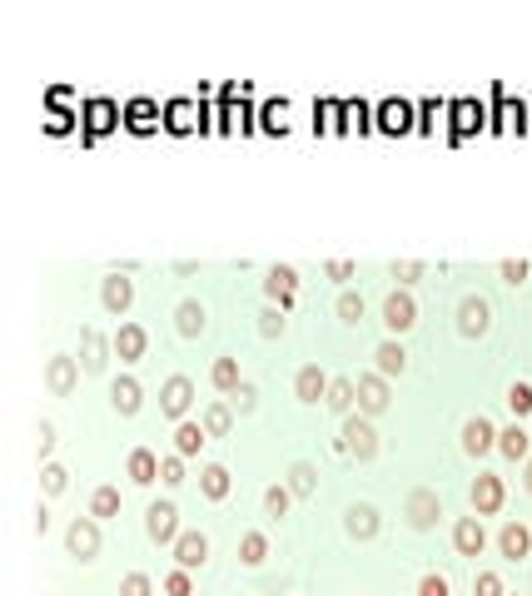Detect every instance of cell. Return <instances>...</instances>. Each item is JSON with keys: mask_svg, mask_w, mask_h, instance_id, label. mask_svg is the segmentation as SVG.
Masks as SVG:
<instances>
[{"mask_svg": "<svg viewBox=\"0 0 532 596\" xmlns=\"http://www.w3.org/2000/svg\"><path fill=\"white\" fill-rule=\"evenodd\" d=\"M413 323H419V304H413V293L393 289L388 298H383V329H388V333H408Z\"/></svg>", "mask_w": 532, "mask_h": 596, "instance_id": "obj_6", "label": "cell"}, {"mask_svg": "<svg viewBox=\"0 0 532 596\" xmlns=\"http://www.w3.org/2000/svg\"><path fill=\"white\" fill-rule=\"evenodd\" d=\"M70 125H75V114H65V110L45 114V129H51V135H70Z\"/></svg>", "mask_w": 532, "mask_h": 596, "instance_id": "obj_51", "label": "cell"}, {"mask_svg": "<svg viewBox=\"0 0 532 596\" xmlns=\"http://www.w3.org/2000/svg\"><path fill=\"white\" fill-rule=\"evenodd\" d=\"M264 293H269V304L289 308L293 298H299V274H293L289 264H274L269 268V279H264Z\"/></svg>", "mask_w": 532, "mask_h": 596, "instance_id": "obj_12", "label": "cell"}, {"mask_svg": "<svg viewBox=\"0 0 532 596\" xmlns=\"http://www.w3.org/2000/svg\"><path fill=\"white\" fill-rule=\"evenodd\" d=\"M473 596H503V582H497L493 571H478V582H473Z\"/></svg>", "mask_w": 532, "mask_h": 596, "instance_id": "obj_50", "label": "cell"}, {"mask_svg": "<svg viewBox=\"0 0 532 596\" xmlns=\"http://www.w3.org/2000/svg\"><path fill=\"white\" fill-rule=\"evenodd\" d=\"M329 383L333 378H324L318 363H304V368L293 373V398H299V403H324V398H329Z\"/></svg>", "mask_w": 532, "mask_h": 596, "instance_id": "obj_15", "label": "cell"}, {"mask_svg": "<svg viewBox=\"0 0 532 596\" xmlns=\"http://www.w3.org/2000/svg\"><path fill=\"white\" fill-rule=\"evenodd\" d=\"M175 329H179V338H200V333L209 329V313H204L200 298H184V304L175 308Z\"/></svg>", "mask_w": 532, "mask_h": 596, "instance_id": "obj_21", "label": "cell"}, {"mask_svg": "<svg viewBox=\"0 0 532 596\" xmlns=\"http://www.w3.org/2000/svg\"><path fill=\"white\" fill-rule=\"evenodd\" d=\"M373 358H379V368H373V373H383V378H398V373H403L408 368V353H403V348H398V343H379V353H373Z\"/></svg>", "mask_w": 532, "mask_h": 596, "instance_id": "obj_34", "label": "cell"}, {"mask_svg": "<svg viewBox=\"0 0 532 596\" xmlns=\"http://www.w3.org/2000/svg\"><path fill=\"white\" fill-rule=\"evenodd\" d=\"M433 120H438V100L419 104V135H433Z\"/></svg>", "mask_w": 532, "mask_h": 596, "instance_id": "obj_55", "label": "cell"}, {"mask_svg": "<svg viewBox=\"0 0 532 596\" xmlns=\"http://www.w3.org/2000/svg\"><path fill=\"white\" fill-rule=\"evenodd\" d=\"M259 333H264V338H284V308L279 304H269L264 313H259Z\"/></svg>", "mask_w": 532, "mask_h": 596, "instance_id": "obj_44", "label": "cell"}, {"mask_svg": "<svg viewBox=\"0 0 532 596\" xmlns=\"http://www.w3.org/2000/svg\"><path fill=\"white\" fill-rule=\"evenodd\" d=\"M343 532L354 537V542H368V537H379V512L368 507V502H354V507L343 512Z\"/></svg>", "mask_w": 532, "mask_h": 596, "instance_id": "obj_18", "label": "cell"}, {"mask_svg": "<svg viewBox=\"0 0 532 596\" xmlns=\"http://www.w3.org/2000/svg\"><path fill=\"white\" fill-rule=\"evenodd\" d=\"M140 383H135V378H129V373H125V378H114V388H110V403H114V413H120V418H135V413H140Z\"/></svg>", "mask_w": 532, "mask_h": 596, "instance_id": "obj_26", "label": "cell"}, {"mask_svg": "<svg viewBox=\"0 0 532 596\" xmlns=\"http://www.w3.org/2000/svg\"><path fill=\"white\" fill-rule=\"evenodd\" d=\"M339 447L348 457H358V462H373V457H379V432H373V422H368L364 413H348V418H343Z\"/></svg>", "mask_w": 532, "mask_h": 596, "instance_id": "obj_1", "label": "cell"}, {"mask_svg": "<svg viewBox=\"0 0 532 596\" xmlns=\"http://www.w3.org/2000/svg\"><path fill=\"white\" fill-rule=\"evenodd\" d=\"M254 403H259V393H254V388H249V383H244V388H239V393H234V398H229V407H239V418H244V413H254Z\"/></svg>", "mask_w": 532, "mask_h": 596, "instance_id": "obj_52", "label": "cell"}, {"mask_svg": "<svg viewBox=\"0 0 532 596\" xmlns=\"http://www.w3.org/2000/svg\"><path fill=\"white\" fill-rule=\"evenodd\" d=\"M169 552H175V567L200 571L204 561H209V537H204V532H179V542L169 546Z\"/></svg>", "mask_w": 532, "mask_h": 596, "instance_id": "obj_11", "label": "cell"}, {"mask_svg": "<svg viewBox=\"0 0 532 596\" xmlns=\"http://www.w3.org/2000/svg\"><path fill=\"white\" fill-rule=\"evenodd\" d=\"M314 487H318L314 462H293V468H289V492L293 497H314Z\"/></svg>", "mask_w": 532, "mask_h": 596, "instance_id": "obj_37", "label": "cell"}, {"mask_svg": "<svg viewBox=\"0 0 532 596\" xmlns=\"http://www.w3.org/2000/svg\"><path fill=\"white\" fill-rule=\"evenodd\" d=\"M110 358H114V338H105V333H95V329H80V368L105 373Z\"/></svg>", "mask_w": 532, "mask_h": 596, "instance_id": "obj_9", "label": "cell"}, {"mask_svg": "<svg viewBox=\"0 0 532 596\" xmlns=\"http://www.w3.org/2000/svg\"><path fill=\"white\" fill-rule=\"evenodd\" d=\"M419 596H448V582L438 577V571H428V577L419 582Z\"/></svg>", "mask_w": 532, "mask_h": 596, "instance_id": "obj_54", "label": "cell"}, {"mask_svg": "<svg viewBox=\"0 0 532 596\" xmlns=\"http://www.w3.org/2000/svg\"><path fill=\"white\" fill-rule=\"evenodd\" d=\"M120 596H154V582L145 571H129L125 582H120Z\"/></svg>", "mask_w": 532, "mask_h": 596, "instance_id": "obj_46", "label": "cell"}, {"mask_svg": "<svg viewBox=\"0 0 532 596\" xmlns=\"http://www.w3.org/2000/svg\"><path fill=\"white\" fill-rule=\"evenodd\" d=\"M507 407H512L518 418H522V413H532V388H528V383H512V388H507Z\"/></svg>", "mask_w": 532, "mask_h": 596, "instance_id": "obj_47", "label": "cell"}, {"mask_svg": "<svg viewBox=\"0 0 532 596\" xmlns=\"http://www.w3.org/2000/svg\"><path fill=\"white\" fill-rule=\"evenodd\" d=\"M65 546H70V557L75 561H95L100 557V522L95 517H75L65 527Z\"/></svg>", "mask_w": 532, "mask_h": 596, "instance_id": "obj_3", "label": "cell"}, {"mask_svg": "<svg viewBox=\"0 0 532 596\" xmlns=\"http://www.w3.org/2000/svg\"><path fill=\"white\" fill-rule=\"evenodd\" d=\"M160 483H165V487H179V483H184V457H179V453H169L165 462H160Z\"/></svg>", "mask_w": 532, "mask_h": 596, "instance_id": "obj_45", "label": "cell"}, {"mask_svg": "<svg viewBox=\"0 0 532 596\" xmlns=\"http://www.w3.org/2000/svg\"><path fill=\"white\" fill-rule=\"evenodd\" d=\"M35 437H40V462H51V447H55V422H40V432H35Z\"/></svg>", "mask_w": 532, "mask_h": 596, "instance_id": "obj_53", "label": "cell"}, {"mask_svg": "<svg viewBox=\"0 0 532 596\" xmlns=\"http://www.w3.org/2000/svg\"><path fill=\"white\" fill-rule=\"evenodd\" d=\"M458 333H463V338H482V333H488V304L473 298V293L458 304Z\"/></svg>", "mask_w": 532, "mask_h": 596, "instance_id": "obj_19", "label": "cell"}, {"mask_svg": "<svg viewBox=\"0 0 532 596\" xmlns=\"http://www.w3.org/2000/svg\"><path fill=\"white\" fill-rule=\"evenodd\" d=\"M209 383H215V388H219V393H229V398H234V393H239V388H244V378H239V358H215V368H209Z\"/></svg>", "mask_w": 532, "mask_h": 596, "instance_id": "obj_27", "label": "cell"}, {"mask_svg": "<svg viewBox=\"0 0 532 596\" xmlns=\"http://www.w3.org/2000/svg\"><path fill=\"white\" fill-rule=\"evenodd\" d=\"M80 358H70V353H55L51 363H45V388H51L55 398H70L80 388Z\"/></svg>", "mask_w": 532, "mask_h": 596, "instance_id": "obj_4", "label": "cell"}, {"mask_svg": "<svg viewBox=\"0 0 532 596\" xmlns=\"http://www.w3.org/2000/svg\"><path fill=\"white\" fill-rule=\"evenodd\" d=\"M383 407H388V378H383V373H364V378H358V413L373 418Z\"/></svg>", "mask_w": 532, "mask_h": 596, "instance_id": "obj_14", "label": "cell"}, {"mask_svg": "<svg viewBox=\"0 0 532 596\" xmlns=\"http://www.w3.org/2000/svg\"><path fill=\"white\" fill-rule=\"evenodd\" d=\"M90 517L95 522L120 517V487H95V497H90Z\"/></svg>", "mask_w": 532, "mask_h": 596, "instance_id": "obj_36", "label": "cell"}, {"mask_svg": "<svg viewBox=\"0 0 532 596\" xmlns=\"http://www.w3.org/2000/svg\"><path fill=\"white\" fill-rule=\"evenodd\" d=\"M497 447H503L507 457H532V443H528V432L522 428H507L503 437H497Z\"/></svg>", "mask_w": 532, "mask_h": 596, "instance_id": "obj_41", "label": "cell"}, {"mask_svg": "<svg viewBox=\"0 0 532 596\" xmlns=\"http://www.w3.org/2000/svg\"><path fill=\"white\" fill-rule=\"evenodd\" d=\"M497 546H503V557L522 561V557H528V546H532V532H528V527H518V522H507L503 532H497Z\"/></svg>", "mask_w": 532, "mask_h": 596, "instance_id": "obj_30", "label": "cell"}, {"mask_svg": "<svg viewBox=\"0 0 532 596\" xmlns=\"http://www.w3.org/2000/svg\"><path fill=\"white\" fill-rule=\"evenodd\" d=\"M125 472H129V483L135 487H150V483H160V457H154L150 447H135L129 462H125Z\"/></svg>", "mask_w": 532, "mask_h": 596, "instance_id": "obj_24", "label": "cell"}, {"mask_svg": "<svg viewBox=\"0 0 532 596\" xmlns=\"http://www.w3.org/2000/svg\"><path fill=\"white\" fill-rule=\"evenodd\" d=\"M229 487H234V477H229V468H219V462H209V468L200 472V492L209 497V502H224Z\"/></svg>", "mask_w": 532, "mask_h": 596, "instance_id": "obj_29", "label": "cell"}, {"mask_svg": "<svg viewBox=\"0 0 532 596\" xmlns=\"http://www.w3.org/2000/svg\"><path fill=\"white\" fill-rule=\"evenodd\" d=\"M503 279H507V283H522V279H528V264H512V259H507V264H503Z\"/></svg>", "mask_w": 532, "mask_h": 596, "instance_id": "obj_57", "label": "cell"}, {"mask_svg": "<svg viewBox=\"0 0 532 596\" xmlns=\"http://www.w3.org/2000/svg\"><path fill=\"white\" fill-rule=\"evenodd\" d=\"M493 437H497V432H493V422H488V418H468V422H463V447H468L473 457L488 453V447H493Z\"/></svg>", "mask_w": 532, "mask_h": 596, "instance_id": "obj_31", "label": "cell"}, {"mask_svg": "<svg viewBox=\"0 0 532 596\" xmlns=\"http://www.w3.org/2000/svg\"><path fill=\"white\" fill-rule=\"evenodd\" d=\"M125 125L135 129V135H150L154 125H165V110H160L154 100H129L125 104Z\"/></svg>", "mask_w": 532, "mask_h": 596, "instance_id": "obj_20", "label": "cell"}, {"mask_svg": "<svg viewBox=\"0 0 532 596\" xmlns=\"http://www.w3.org/2000/svg\"><path fill=\"white\" fill-rule=\"evenodd\" d=\"M388 274H393L398 283H419V279H423V264H419V259H403V264H393Z\"/></svg>", "mask_w": 532, "mask_h": 596, "instance_id": "obj_49", "label": "cell"}, {"mask_svg": "<svg viewBox=\"0 0 532 596\" xmlns=\"http://www.w3.org/2000/svg\"><path fill=\"white\" fill-rule=\"evenodd\" d=\"M204 443H209V432H204V422H190V418H184V422L175 428V453H179V457H194Z\"/></svg>", "mask_w": 532, "mask_h": 596, "instance_id": "obj_32", "label": "cell"}, {"mask_svg": "<svg viewBox=\"0 0 532 596\" xmlns=\"http://www.w3.org/2000/svg\"><path fill=\"white\" fill-rule=\"evenodd\" d=\"M373 125H379L383 135H408V129H419V110L408 100H383L379 114H373Z\"/></svg>", "mask_w": 532, "mask_h": 596, "instance_id": "obj_8", "label": "cell"}, {"mask_svg": "<svg viewBox=\"0 0 532 596\" xmlns=\"http://www.w3.org/2000/svg\"><path fill=\"white\" fill-rule=\"evenodd\" d=\"M284 114H289V100H269L264 114H259V125H264L269 135H284V129H289V125H284Z\"/></svg>", "mask_w": 532, "mask_h": 596, "instance_id": "obj_40", "label": "cell"}, {"mask_svg": "<svg viewBox=\"0 0 532 596\" xmlns=\"http://www.w3.org/2000/svg\"><path fill=\"white\" fill-rule=\"evenodd\" d=\"M190 403H194V383L184 378V373L165 378V388H160V413H165V418H175V422H184Z\"/></svg>", "mask_w": 532, "mask_h": 596, "instance_id": "obj_7", "label": "cell"}, {"mask_svg": "<svg viewBox=\"0 0 532 596\" xmlns=\"http://www.w3.org/2000/svg\"><path fill=\"white\" fill-rule=\"evenodd\" d=\"M289 507H293V492H289V483H274V487H264V512H269V517H289Z\"/></svg>", "mask_w": 532, "mask_h": 596, "instance_id": "obj_38", "label": "cell"}, {"mask_svg": "<svg viewBox=\"0 0 532 596\" xmlns=\"http://www.w3.org/2000/svg\"><path fill=\"white\" fill-rule=\"evenodd\" d=\"M145 532H150V542L175 546L179 542V512H175V502H150V512H145Z\"/></svg>", "mask_w": 532, "mask_h": 596, "instance_id": "obj_5", "label": "cell"}, {"mask_svg": "<svg viewBox=\"0 0 532 596\" xmlns=\"http://www.w3.org/2000/svg\"><path fill=\"white\" fill-rule=\"evenodd\" d=\"M473 507H478V517L503 507V483H497L493 472H478V483H473Z\"/></svg>", "mask_w": 532, "mask_h": 596, "instance_id": "obj_25", "label": "cell"}, {"mask_svg": "<svg viewBox=\"0 0 532 596\" xmlns=\"http://www.w3.org/2000/svg\"><path fill=\"white\" fill-rule=\"evenodd\" d=\"M100 304H105V313L125 318L129 304H135V279H125V274H110V279L100 283Z\"/></svg>", "mask_w": 532, "mask_h": 596, "instance_id": "obj_10", "label": "cell"}, {"mask_svg": "<svg viewBox=\"0 0 532 596\" xmlns=\"http://www.w3.org/2000/svg\"><path fill=\"white\" fill-rule=\"evenodd\" d=\"M324 274H329V279H354V264H348V259H333V264H324Z\"/></svg>", "mask_w": 532, "mask_h": 596, "instance_id": "obj_56", "label": "cell"}, {"mask_svg": "<svg viewBox=\"0 0 532 596\" xmlns=\"http://www.w3.org/2000/svg\"><path fill=\"white\" fill-rule=\"evenodd\" d=\"M339 318H343V323H358V318H364V293L343 289L339 293Z\"/></svg>", "mask_w": 532, "mask_h": 596, "instance_id": "obj_43", "label": "cell"}, {"mask_svg": "<svg viewBox=\"0 0 532 596\" xmlns=\"http://www.w3.org/2000/svg\"><path fill=\"white\" fill-rule=\"evenodd\" d=\"M145 348H150V333H145L140 323H120V329H114V358H120V363H140Z\"/></svg>", "mask_w": 532, "mask_h": 596, "instance_id": "obj_13", "label": "cell"}, {"mask_svg": "<svg viewBox=\"0 0 532 596\" xmlns=\"http://www.w3.org/2000/svg\"><path fill=\"white\" fill-rule=\"evenodd\" d=\"M448 114H453V135H448V140H468L473 129H482V104L478 100H453L448 104Z\"/></svg>", "mask_w": 532, "mask_h": 596, "instance_id": "obj_17", "label": "cell"}, {"mask_svg": "<svg viewBox=\"0 0 532 596\" xmlns=\"http://www.w3.org/2000/svg\"><path fill=\"white\" fill-rule=\"evenodd\" d=\"M453 546L463 552V557H478L482 546H488V532H482V522H478V517H458V527H453Z\"/></svg>", "mask_w": 532, "mask_h": 596, "instance_id": "obj_22", "label": "cell"}, {"mask_svg": "<svg viewBox=\"0 0 532 596\" xmlns=\"http://www.w3.org/2000/svg\"><path fill=\"white\" fill-rule=\"evenodd\" d=\"M264 557H269V537L264 532H244L239 537V561L244 567H264Z\"/></svg>", "mask_w": 532, "mask_h": 596, "instance_id": "obj_35", "label": "cell"}, {"mask_svg": "<svg viewBox=\"0 0 532 596\" xmlns=\"http://www.w3.org/2000/svg\"><path fill=\"white\" fill-rule=\"evenodd\" d=\"M165 129L169 135H190V129H200V104L194 100H169L165 104Z\"/></svg>", "mask_w": 532, "mask_h": 596, "instance_id": "obj_23", "label": "cell"}, {"mask_svg": "<svg viewBox=\"0 0 532 596\" xmlns=\"http://www.w3.org/2000/svg\"><path fill=\"white\" fill-rule=\"evenodd\" d=\"M343 114H348V129H358V135H368V129H379L373 125V104H364V100H343Z\"/></svg>", "mask_w": 532, "mask_h": 596, "instance_id": "obj_39", "label": "cell"}, {"mask_svg": "<svg viewBox=\"0 0 532 596\" xmlns=\"http://www.w3.org/2000/svg\"><path fill=\"white\" fill-rule=\"evenodd\" d=\"M165 592H169V596H194V582H190V571H184V567H175V571H169V577H165Z\"/></svg>", "mask_w": 532, "mask_h": 596, "instance_id": "obj_48", "label": "cell"}, {"mask_svg": "<svg viewBox=\"0 0 532 596\" xmlns=\"http://www.w3.org/2000/svg\"><path fill=\"white\" fill-rule=\"evenodd\" d=\"M80 120H85V135H80V140L95 144L105 129H114L120 120H125V110H120L114 100H80Z\"/></svg>", "mask_w": 532, "mask_h": 596, "instance_id": "obj_2", "label": "cell"}, {"mask_svg": "<svg viewBox=\"0 0 532 596\" xmlns=\"http://www.w3.org/2000/svg\"><path fill=\"white\" fill-rule=\"evenodd\" d=\"M200 422H204L209 437H229V428H234V407H229V403H209Z\"/></svg>", "mask_w": 532, "mask_h": 596, "instance_id": "obj_33", "label": "cell"}, {"mask_svg": "<svg viewBox=\"0 0 532 596\" xmlns=\"http://www.w3.org/2000/svg\"><path fill=\"white\" fill-rule=\"evenodd\" d=\"M528 492H532V457H528Z\"/></svg>", "mask_w": 532, "mask_h": 596, "instance_id": "obj_58", "label": "cell"}, {"mask_svg": "<svg viewBox=\"0 0 532 596\" xmlns=\"http://www.w3.org/2000/svg\"><path fill=\"white\" fill-rule=\"evenodd\" d=\"M65 483H70V472H65L60 462H45V468H40V487H45V497L65 492Z\"/></svg>", "mask_w": 532, "mask_h": 596, "instance_id": "obj_42", "label": "cell"}, {"mask_svg": "<svg viewBox=\"0 0 532 596\" xmlns=\"http://www.w3.org/2000/svg\"><path fill=\"white\" fill-rule=\"evenodd\" d=\"M324 403H329L339 418H348V413L358 407V383H354V378H333V383H329V398H324Z\"/></svg>", "mask_w": 532, "mask_h": 596, "instance_id": "obj_28", "label": "cell"}, {"mask_svg": "<svg viewBox=\"0 0 532 596\" xmlns=\"http://www.w3.org/2000/svg\"><path fill=\"white\" fill-rule=\"evenodd\" d=\"M443 517V502H438V492H428V487H419V492L408 497V522L419 527V532H428L433 522Z\"/></svg>", "mask_w": 532, "mask_h": 596, "instance_id": "obj_16", "label": "cell"}]
</instances>
